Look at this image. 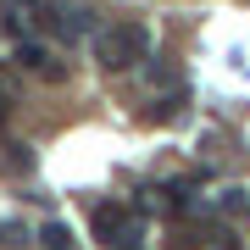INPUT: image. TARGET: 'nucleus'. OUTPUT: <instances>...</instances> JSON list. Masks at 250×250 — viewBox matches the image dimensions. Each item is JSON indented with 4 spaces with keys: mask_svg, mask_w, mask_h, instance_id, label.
<instances>
[{
    "mask_svg": "<svg viewBox=\"0 0 250 250\" xmlns=\"http://www.w3.org/2000/svg\"><path fill=\"white\" fill-rule=\"evenodd\" d=\"M217 211H223V217H250V195H245V189H223Z\"/></svg>",
    "mask_w": 250,
    "mask_h": 250,
    "instance_id": "obj_4",
    "label": "nucleus"
},
{
    "mask_svg": "<svg viewBox=\"0 0 250 250\" xmlns=\"http://www.w3.org/2000/svg\"><path fill=\"white\" fill-rule=\"evenodd\" d=\"M95 56H100L106 72H128V67L150 62V34H145L139 22H111V28H100Z\"/></svg>",
    "mask_w": 250,
    "mask_h": 250,
    "instance_id": "obj_1",
    "label": "nucleus"
},
{
    "mask_svg": "<svg viewBox=\"0 0 250 250\" xmlns=\"http://www.w3.org/2000/svg\"><path fill=\"white\" fill-rule=\"evenodd\" d=\"M117 250H123V245H117Z\"/></svg>",
    "mask_w": 250,
    "mask_h": 250,
    "instance_id": "obj_7",
    "label": "nucleus"
},
{
    "mask_svg": "<svg viewBox=\"0 0 250 250\" xmlns=\"http://www.w3.org/2000/svg\"><path fill=\"white\" fill-rule=\"evenodd\" d=\"M150 111H156V117H178V111H184V83H178V89H167Z\"/></svg>",
    "mask_w": 250,
    "mask_h": 250,
    "instance_id": "obj_5",
    "label": "nucleus"
},
{
    "mask_svg": "<svg viewBox=\"0 0 250 250\" xmlns=\"http://www.w3.org/2000/svg\"><path fill=\"white\" fill-rule=\"evenodd\" d=\"M39 250H72V228L67 223H45L39 228Z\"/></svg>",
    "mask_w": 250,
    "mask_h": 250,
    "instance_id": "obj_3",
    "label": "nucleus"
},
{
    "mask_svg": "<svg viewBox=\"0 0 250 250\" xmlns=\"http://www.w3.org/2000/svg\"><path fill=\"white\" fill-rule=\"evenodd\" d=\"M0 128H6V100H0Z\"/></svg>",
    "mask_w": 250,
    "mask_h": 250,
    "instance_id": "obj_6",
    "label": "nucleus"
},
{
    "mask_svg": "<svg viewBox=\"0 0 250 250\" xmlns=\"http://www.w3.org/2000/svg\"><path fill=\"white\" fill-rule=\"evenodd\" d=\"M11 62H17L22 72H34V78H45V83H56V78L67 72V67H62V62H56V56H50V50H45V45L34 39V34H22V39H17V50H11Z\"/></svg>",
    "mask_w": 250,
    "mask_h": 250,
    "instance_id": "obj_2",
    "label": "nucleus"
}]
</instances>
